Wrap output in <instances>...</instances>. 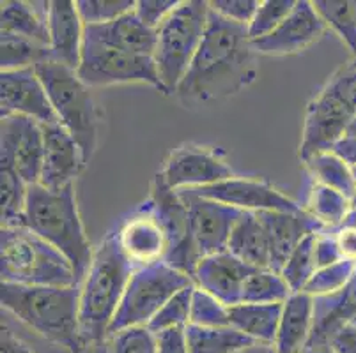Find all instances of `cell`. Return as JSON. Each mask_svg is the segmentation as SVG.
<instances>
[{"label": "cell", "instance_id": "cell-1", "mask_svg": "<svg viewBox=\"0 0 356 353\" xmlns=\"http://www.w3.org/2000/svg\"><path fill=\"white\" fill-rule=\"evenodd\" d=\"M254 55L248 27L209 8L202 43L176 94L186 103H204L238 92L254 82Z\"/></svg>", "mask_w": 356, "mask_h": 353}, {"label": "cell", "instance_id": "cell-2", "mask_svg": "<svg viewBox=\"0 0 356 353\" xmlns=\"http://www.w3.org/2000/svg\"><path fill=\"white\" fill-rule=\"evenodd\" d=\"M2 309L35 330L41 338L71 353L86 352L80 334V286L0 284Z\"/></svg>", "mask_w": 356, "mask_h": 353}, {"label": "cell", "instance_id": "cell-3", "mask_svg": "<svg viewBox=\"0 0 356 353\" xmlns=\"http://www.w3.org/2000/svg\"><path fill=\"white\" fill-rule=\"evenodd\" d=\"M134 270L118 232L106 233L80 283V334L87 346H99L106 339Z\"/></svg>", "mask_w": 356, "mask_h": 353}, {"label": "cell", "instance_id": "cell-4", "mask_svg": "<svg viewBox=\"0 0 356 353\" xmlns=\"http://www.w3.org/2000/svg\"><path fill=\"white\" fill-rule=\"evenodd\" d=\"M24 226L59 249L73 265L79 284L82 283L95 251L80 219L73 184L63 189H48L41 184L29 186Z\"/></svg>", "mask_w": 356, "mask_h": 353}, {"label": "cell", "instance_id": "cell-5", "mask_svg": "<svg viewBox=\"0 0 356 353\" xmlns=\"http://www.w3.org/2000/svg\"><path fill=\"white\" fill-rule=\"evenodd\" d=\"M0 276L25 286H80L70 260L27 226L0 228Z\"/></svg>", "mask_w": 356, "mask_h": 353}, {"label": "cell", "instance_id": "cell-6", "mask_svg": "<svg viewBox=\"0 0 356 353\" xmlns=\"http://www.w3.org/2000/svg\"><path fill=\"white\" fill-rule=\"evenodd\" d=\"M48 99L60 126L82 148L83 160L89 163L98 147L99 110L90 89L79 78L76 71L55 60H44L35 66Z\"/></svg>", "mask_w": 356, "mask_h": 353}, {"label": "cell", "instance_id": "cell-7", "mask_svg": "<svg viewBox=\"0 0 356 353\" xmlns=\"http://www.w3.org/2000/svg\"><path fill=\"white\" fill-rule=\"evenodd\" d=\"M209 16L206 0H181L156 28L154 64L165 94L177 92L202 43Z\"/></svg>", "mask_w": 356, "mask_h": 353}, {"label": "cell", "instance_id": "cell-8", "mask_svg": "<svg viewBox=\"0 0 356 353\" xmlns=\"http://www.w3.org/2000/svg\"><path fill=\"white\" fill-rule=\"evenodd\" d=\"M193 279L165 261L135 267L122 295L121 306L110 323L108 336L131 327H147L158 311ZM106 336V338H108Z\"/></svg>", "mask_w": 356, "mask_h": 353}, {"label": "cell", "instance_id": "cell-9", "mask_svg": "<svg viewBox=\"0 0 356 353\" xmlns=\"http://www.w3.org/2000/svg\"><path fill=\"white\" fill-rule=\"evenodd\" d=\"M79 78L89 89L121 85V83H147L161 90L154 58L128 53L119 48L99 43L83 34L82 60L76 69Z\"/></svg>", "mask_w": 356, "mask_h": 353}, {"label": "cell", "instance_id": "cell-10", "mask_svg": "<svg viewBox=\"0 0 356 353\" xmlns=\"http://www.w3.org/2000/svg\"><path fill=\"white\" fill-rule=\"evenodd\" d=\"M149 205L154 210L158 221L163 226V232L167 235L168 251L165 257V264L177 268L193 279L200 257L197 252L195 242H193L188 205L179 191L168 187L163 182L160 173L153 180Z\"/></svg>", "mask_w": 356, "mask_h": 353}, {"label": "cell", "instance_id": "cell-11", "mask_svg": "<svg viewBox=\"0 0 356 353\" xmlns=\"http://www.w3.org/2000/svg\"><path fill=\"white\" fill-rule=\"evenodd\" d=\"M355 113L325 87L307 106L300 160L305 163L312 155L332 150L342 140Z\"/></svg>", "mask_w": 356, "mask_h": 353}, {"label": "cell", "instance_id": "cell-12", "mask_svg": "<svg viewBox=\"0 0 356 353\" xmlns=\"http://www.w3.org/2000/svg\"><path fill=\"white\" fill-rule=\"evenodd\" d=\"M190 210L193 242L200 260L227 251L232 230L245 212L236 207L204 198L193 191H179Z\"/></svg>", "mask_w": 356, "mask_h": 353}, {"label": "cell", "instance_id": "cell-13", "mask_svg": "<svg viewBox=\"0 0 356 353\" xmlns=\"http://www.w3.org/2000/svg\"><path fill=\"white\" fill-rule=\"evenodd\" d=\"M43 128L22 115L2 119L0 124V163L11 164L29 184H40L43 166Z\"/></svg>", "mask_w": 356, "mask_h": 353}, {"label": "cell", "instance_id": "cell-14", "mask_svg": "<svg viewBox=\"0 0 356 353\" xmlns=\"http://www.w3.org/2000/svg\"><path fill=\"white\" fill-rule=\"evenodd\" d=\"M204 198L215 200L225 205L236 207L243 212H302V205L289 198L282 191L261 180L232 177L213 186L190 189Z\"/></svg>", "mask_w": 356, "mask_h": 353}, {"label": "cell", "instance_id": "cell-15", "mask_svg": "<svg viewBox=\"0 0 356 353\" xmlns=\"http://www.w3.org/2000/svg\"><path fill=\"white\" fill-rule=\"evenodd\" d=\"M11 115L29 117L40 124L59 122L35 67L0 73V117Z\"/></svg>", "mask_w": 356, "mask_h": 353}, {"label": "cell", "instance_id": "cell-16", "mask_svg": "<svg viewBox=\"0 0 356 353\" xmlns=\"http://www.w3.org/2000/svg\"><path fill=\"white\" fill-rule=\"evenodd\" d=\"M160 177L176 191L199 189L236 177L222 157L206 148L183 147L174 150L165 161Z\"/></svg>", "mask_w": 356, "mask_h": 353}, {"label": "cell", "instance_id": "cell-17", "mask_svg": "<svg viewBox=\"0 0 356 353\" xmlns=\"http://www.w3.org/2000/svg\"><path fill=\"white\" fill-rule=\"evenodd\" d=\"M325 19L314 8V2L298 0L296 8L270 35L252 41V48L259 55L282 57L294 55L309 48L326 31Z\"/></svg>", "mask_w": 356, "mask_h": 353}, {"label": "cell", "instance_id": "cell-18", "mask_svg": "<svg viewBox=\"0 0 356 353\" xmlns=\"http://www.w3.org/2000/svg\"><path fill=\"white\" fill-rule=\"evenodd\" d=\"M41 128L44 148L40 184L48 189H63L71 186L80 171L87 166L82 148L59 122L41 124Z\"/></svg>", "mask_w": 356, "mask_h": 353}, {"label": "cell", "instance_id": "cell-19", "mask_svg": "<svg viewBox=\"0 0 356 353\" xmlns=\"http://www.w3.org/2000/svg\"><path fill=\"white\" fill-rule=\"evenodd\" d=\"M115 232L122 251L135 267L165 261L168 251L167 235L149 203L124 219Z\"/></svg>", "mask_w": 356, "mask_h": 353}, {"label": "cell", "instance_id": "cell-20", "mask_svg": "<svg viewBox=\"0 0 356 353\" xmlns=\"http://www.w3.org/2000/svg\"><path fill=\"white\" fill-rule=\"evenodd\" d=\"M254 268L243 264L229 251L206 257L199 261L193 274V283L200 290L208 291L223 306L241 304L243 288Z\"/></svg>", "mask_w": 356, "mask_h": 353}, {"label": "cell", "instance_id": "cell-21", "mask_svg": "<svg viewBox=\"0 0 356 353\" xmlns=\"http://www.w3.org/2000/svg\"><path fill=\"white\" fill-rule=\"evenodd\" d=\"M257 216L266 228L268 239H270L271 270L275 272H282L291 252L303 239L312 233H323L328 230L307 210H302V212H259Z\"/></svg>", "mask_w": 356, "mask_h": 353}, {"label": "cell", "instance_id": "cell-22", "mask_svg": "<svg viewBox=\"0 0 356 353\" xmlns=\"http://www.w3.org/2000/svg\"><path fill=\"white\" fill-rule=\"evenodd\" d=\"M48 32H50L51 58L71 69H79L82 60L86 25L76 8V2L71 0L48 2Z\"/></svg>", "mask_w": 356, "mask_h": 353}, {"label": "cell", "instance_id": "cell-23", "mask_svg": "<svg viewBox=\"0 0 356 353\" xmlns=\"http://www.w3.org/2000/svg\"><path fill=\"white\" fill-rule=\"evenodd\" d=\"M356 318V274L332 295L314 297V327L307 348H326L330 339Z\"/></svg>", "mask_w": 356, "mask_h": 353}, {"label": "cell", "instance_id": "cell-24", "mask_svg": "<svg viewBox=\"0 0 356 353\" xmlns=\"http://www.w3.org/2000/svg\"><path fill=\"white\" fill-rule=\"evenodd\" d=\"M86 35L128 53L151 57L156 48V31L142 24L135 11L103 25H86Z\"/></svg>", "mask_w": 356, "mask_h": 353}, {"label": "cell", "instance_id": "cell-25", "mask_svg": "<svg viewBox=\"0 0 356 353\" xmlns=\"http://www.w3.org/2000/svg\"><path fill=\"white\" fill-rule=\"evenodd\" d=\"M314 327V297L298 291L282 306L275 350L277 353H302L309 346Z\"/></svg>", "mask_w": 356, "mask_h": 353}, {"label": "cell", "instance_id": "cell-26", "mask_svg": "<svg viewBox=\"0 0 356 353\" xmlns=\"http://www.w3.org/2000/svg\"><path fill=\"white\" fill-rule=\"evenodd\" d=\"M227 251L252 268H271L270 239L257 214H243L232 230Z\"/></svg>", "mask_w": 356, "mask_h": 353}, {"label": "cell", "instance_id": "cell-27", "mask_svg": "<svg viewBox=\"0 0 356 353\" xmlns=\"http://www.w3.org/2000/svg\"><path fill=\"white\" fill-rule=\"evenodd\" d=\"M35 2L8 0L2 2L0 15V32L15 34L31 39L35 43L50 48V32H48V2L38 8Z\"/></svg>", "mask_w": 356, "mask_h": 353}, {"label": "cell", "instance_id": "cell-28", "mask_svg": "<svg viewBox=\"0 0 356 353\" xmlns=\"http://www.w3.org/2000/svg\"><path fill=\"white\" fill-rule=\"evenodd\" d=\"M284 304L241 302L229 307V323L255 343L273 345Z\"/></svg>", "mask_w": 356, "mask_h": 353}, {"label": "cell", "instance_id": "cell-29", "mask_svg": "<svg viewBox=\"0 0 356 353\" xmlns=\"http://www.w3.org/2000/svg\"><path fill=\"white\" fill-rule=\"evenodd\" d=\"M186 341L190 353H238L254 345V339L234 327H186Z\"/></svg>", "mask_w": 356, "mask_h": 353}, {"label": "cell", "instance_id": "cell-30", "mask_svg": "<svg viewBox=\"0 0 356 353\" xmlns=\"http://www.w3.org/2000/svg\"><path fill=\"white\" fill-rule=\"evenodd\" d=\"M305 164L317 184L339 191L353 202L356 193V179L353 168L344 160L328 150L312 155L309 161H305Z\"/></svg>", "mask_w": 356, "mask_h": 353}, {"label": "cell", "instance_id": "cell-31", "mask_svg": "<svg viewBox=\"0 0 356 353\" xmlns=\"http://www.w3.org/2000/svg\"><path fill=\"white\" fill-rule=\"evenodd\" d=\"M29 184L11 164L0 163V219L2 226H24Z\"/></svg>", "mask_w": 356, "mask_h": 353}, {"label": "cell", "instance_id": "cell-32", "mask_svg": "<svg viewBox=\"0 0 356 353\" xmlns=\"http://www.w3.org/2000/svg\"><path fill=\"white\" fill-rule=\"evenodd\" d=\"M51 58L50 48L31 39L0 32V67L2 71H16L35 67Z\"/></svg>", "mask_w": 356, "mask_h": 353}, {"label": "cell", "instance_id": "cell-33", "mask_svg": "<svg viewBox=\"0 0 356 353\" xmlns=\"http://www.w3.org/2000/svg\"><path fill=\"white\" fill-rule=\"evenodd\" d=\"M351 209L353 202L348 196L332 189V187L316 182L309 194L305 210L328 230H337L341 228Z\"/></svg>", "mask_w": 356, "mask_h": 353}, {"label": "cell", "instance_id": "cell-34", "mask_svg": "<svg viewBox=\"0 0 356 353\" xmlns=\"http://www.w3.org/2000/svg\"><path fill=\"white\" fill-rule=\"evenodd\" d=\"M291 295L293 291L280 272L271 268H254L243 288L241 302L284 304Z\"/></svg>", "mask_w": 356, "mask_h": 353}, {"label": "cell", "instance_id": "cell-35", "mask_svg": "<svg viewBox=\"0 0 356 353\" xmlns=\"http://www.w3.org/2000/svg\"><path fill=\"white\" fill-rule=\"evenodd\" d=\"M314 8L356 60V0H316Z\"/></svg>", "mask_w": 356, "mask_h": 353}, {"label": "cell", "instance_id": "cell-36", "mask_svg": "<svg viewBox=\"0 0 356 353\" xmlns=\"http://www.w3.org/2000/svg\"><path fill=\"white\" fill-rule=\"evenodd\" d=\"M319 233H312L309 237L303 239L300 244L296 246L293 252H291L289 260L282 268V277L286 283L289 284L291 291L298 293V291L305 290L307 283L310 277L314 276V272L317 270L316 264V239Z\"/></svg>", "mask_w": 356, "mask_h": 353}, {"label": "cell", "instance_id": "cell-37", "mask_svg": "<svg viewBox=\"0 0 356 353\" xmlns=\"http://www.w3.org/2000/svg\"><path fill=\"white\" fill-rule=\"evenodd\" d=\"M355 261H337V264L328 265V267L317 268L303 291L312 297L332 295L335 291L348 286V283L355 277Z\"/></svg>", "mask_w": 356, "mask_h": 353}, {"label": "cell", "instance_id": "cell-38", "mask_svg": "<svg viewBox=\"0 0 356 353\" xmlns=\"http://www.w3.org/2000/svg\"><path fill=\"white\" fill-rule=\"evenodd\" d=\"M99 353H156V334L149 327H131L108 336Z\"/></svg>", "mask_w": 356, "mask_h": 353}, {"label": "cell", "instance_id": "cell-39", "mask_svg": "<svg viewBox=\"0 0 356 353\" xmlns=\"http://www.w3.org/2000/svg\"><path fill=\"white\" fill-rule=\"evenodd\" d=\"M193 291H195V284H190L177 291L176 295L158 311V315L149 322V330H153L156 334V332L174 329V327H188L190 315H192Z\"/></svg>", "mask_w": 356, "mask_h": 353}, {"label": "cell", "instance_id": "cell-40", "mask_svg": "<svg viewBox=\"0 0 356 353\" xmlns=\"http://www.w3.org/2000/svg\"><path fill=\"white\" fill-rule=\"evenodd\" d=\"M298 0H264L259 6L254 19L248 25L252 41L270 35L296 8Z\"/></svg>", "mask_w": 356, "mask_h": 353}, {"label": "cell", "instance_id": "cell-41", "mask_svg": "<svg viewBox=\"0 0 356 353\" xmlns=\"http://www.w3.org/2000/svg\"><path fill=\"white\" fill-rule=\"evenodd\" d=\"M135 0H79L80 16L83 25L110 24L128 12L135 11Z\"/></svg>", "mask_w": 356, "mask_h": 353}, {"label": "cell", "instance_id": "cell-42", "mask_svg": "<svg viewBox=\"0 0 356 353\" xmlns=\"http://www.w3.org/2000/svg\"><path fill=\"white\" fill-rule=\"evenodd\" d=\"M190 325L199 327H229V307L209 295L208 291L195 286L192 300Z\"/></svg>", "mask_w": 356, "mask_h": 353}, {"label": "cell", "instance_id": "cell-43", "mask_svg": "<svg viewBox=\"0 0 356 353\" xmlns=\"http://www.w3.org/2000/svg\"><path fill=\"white\" fill-rule=\"evenodd\" d=\"M261 2L259 0H213L209 2V8L218 12L223 18L231 19L234 24L248 27L254 19Z\"/></svg>", "mask_w": 356, "mask_h": 353}, {"label": "cell", "instance_id": "cell-44", "mask_svg": "<svg viewBox=\"0 0 356 353\" xmlns=\"http://www.w3.org/2000/svg\"><path fill=\"white\" fill-rule=\"evenodd\" d=\"M181 4V0H138L135 6V15L142 24L156 31L167 16Z\"/></svg>", "mask_w": 356, "mask_h": 353}, {"label": "cell", "instance_id": "cell-45", "mask_svg": "<svg viewBox=\"0 0 356 353\" xmlns=\"http://www.w3.org/2000/svg\"><path fill=\"white\" fill-rule=\"evenodd\" d=\"M326 89L332 90L349 110L356 115V64L339 71L326 83Z\"/></svg>", "mask_w": 356, "mask_h": 353}, {"label": "cell", "instance_id": "cell-46", "mask_svg": "<svg viewBox=\"0 0 356 353\" xmlns=\"http://www.w3.org/2000/svg\"><path fill=\"white\" fill-rule=\"evenodd\" d=\"M156 353H190L186 327H174L156 332Z\"/></svg>", "mask_w": 356, "mask_h": 353}, {"label": "cell", "instance_id": "cell-47", "mask_svg": "<svg viewBox=\"0 0 356 353\" xmlns=\"http://www.w3.org/2000/svg\"><path fill=\"white\" fill-rule=\"evenodd\" d=\"M342 261L341 251L335 241V233L333 230H326V232L319 233L316 239V264L317 268L328 267V265Z\"/></svg>", "mask_w": 356, "mask_h": 353}, {"label": "cell", "instance_id": "cell-48", "mask_svg": "<svg viewBox=\"0 0 356 353\" xmlns=\"http://www.w3.org/2000/svg\"><path fill=\"white\" fill-rule=\"evenodd\" d=\"M328 348L335 353H356V325L348 323L342 327L328 343Z\"/></svg>", "mask_w": 356, "mask_h": 353}, {"label": "cell", "instance_id": "cell-49", "mask_svg": "<svg viewBox=\"0 0 356 353\" xmlns=\"http://www.w3.org/2000/svg\"><path fill=\"white\" fill-rule=\"evenodd\" d=\"M333 233H335V241L342 260L356 261V230L349 228V226H341V228L333 230Z\"/></svg>", "mask_w": 356, "mask_h": 353}, {"label": "cell", "instance_id": "cell-50", "mask_svg": "<svg viewBox=\"0 0 356 353\" xmlns=\"http://www.w3.org/2000/svg\"><path fill=\"white\" fill-rule=\"evenodd\" d=\"M0 350L2 353H34L29 348L27 343L16 338L13 330L2 323V332H0Z\"/></svg>", "mask_w": 356, "mask_h": 353}, {"label": "cell", "instance_id": "cell-51", "mask_svg": "<svg viewBox=\"0 0 356 353\" xmlns=\"http://www.w3.org/2000/svg\"><path fill=\"white\" fill-rule=\"evenodd\" d=\"M332 152L339 155L341 160H344L351 168L356 166V138H348V136H344L342 140L337 141V145L332 148Z\"/></svg>", "mask_w": 356, "mask_h": 353}, {"label": "cell", "instance_id": "cell-52", "mask_svg": "<svg viewBox=\"0 0 356 353\" xmlns=\"http://www.w3.org/2000/svg\"><path fill=\"white\" fill-rule=\"evenodd\" d=\"M238 353H277L275 345H268V343H254V345L247 346V348L239 350Z\"/></svg>", "mask_w": 356, "mask_h": 353}, {"label": "cell", "instance_id": "cell-53", "mask_svg": "<svg viewBox=\"0 0 356 353\" xmlns=\"http://www.w3.org/2000/svg\"><path fill=\"white\" fill-rule=\"evenodd\" d=\"M342 226H349V228H355L356 230V205H353V209L349 210L348 218L344 219Z\"/></svg>", "mask_w": 356, "mask_h": 353}, {"label": "cell", "instance_id": "cell-54", "mask_svg": "<svg viewBox=\"0 0 356 353\" xmlns=\"http://www.w3.org/2000/svg\"><path fill=\"white\" fill-rule=\"evenodd\" d=\"M344 136H348V138H356V115L353 117V121L349 122V126H348V129H346Z\"/></svg>", "mask_w": 356, "mask_h": 353}, {"label": "cell", "instance_id": "cell-55", "mask_svg": "<svg viewBox=\"0 0 356 353\" xmlns=\"http://www.w3.org/2000/svg\"><path fill=\"white\" fill-rule=\"evenodd\" d=\"M302 353H335V352L326 346V348H307L305 352H302Z\"/></svg>", "mask_w": 356, "mask_h": 353}, {"label": "cell", "instance_id": "cell-56", "mask_svg": "<svg viewBox=\"0 0 356 353\" xmlns=\"http://www.w3.org/2000/svg\"><path fill=\"white\" fill-rule=\"evenodd\" d=\"M353 173H355V179H356V166L353 168ZM353 205H356V193H355V198H353Z\"/></svg>", "mask_w": 356, "mask_h": 353}, {"label": "cell", "instance_id": "cell-57", "mask_svg": "<svg viewBox=\"0 0 356 353\" xmlns=\"http://www.w3.org/2000/svg\"><path fill=\"white\" fill-rule=\"evenodd\" d=\"M351 323H355V325H356V318H355V320H353V322H351Z\"/></svg>", "mask_w": 356, "mask_h": 353}, {"label": "cell", "instance_id": "cell-58", "mask_svg": "<svg viewBox=\"0 0 356 353\" xmlns=\"http://www.w3.org/2000/svg\"><path fill=\"white\" fill-rule=\"evenodd\" d=\"M355 268H356V261H355Z\"/></svg>", "mask_w": 356, "mask_h": 353}]
</instances>
